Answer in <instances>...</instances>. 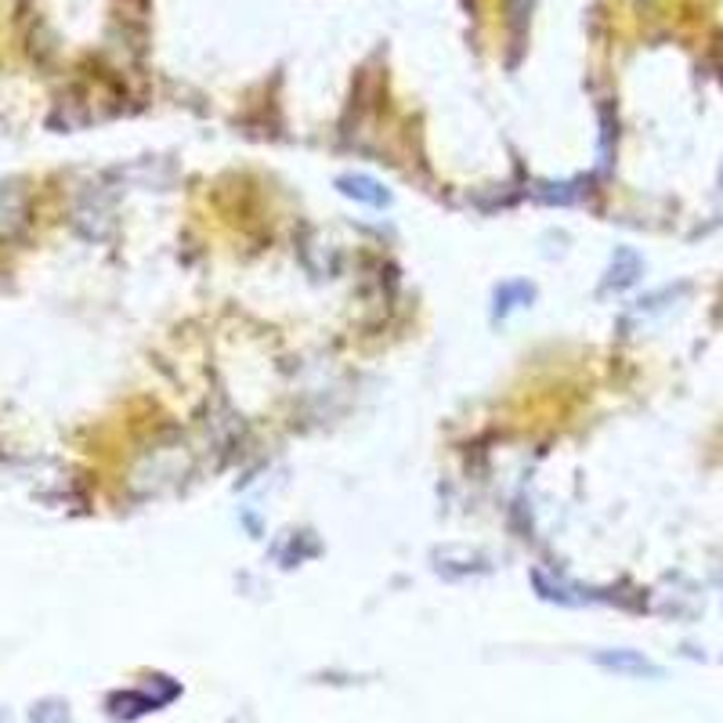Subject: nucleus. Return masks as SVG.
I'll return each mask as SVG.
<instances>
[{
	"label": "nucleus",
	"mask_w": 723,
	"mask_h": 723,
	"mask_svg": "<svg viewBox=\"0 0 723 723\" xmlns=\"http://www.w3.org/2000/svg\"><path fill=\"white\" fill-rule=\"evenodd\" d=\"M337 189L351 195V200H359V203H370V207H384L388 203V192L384 185H376L373 178H365V174H354V178H340L337 181Z\"/></svg>",
	"instance_id": "obj_1"
},
{
	"label": "nucleus",
	"mask_w": 723,
	"mask_h": 723,
	"mask_svg": "<svg viewBox=\"0 0 723 723\" xmlns=\"http://www.w3.org/2000/svg\"><path fill=\"white\" fill-rule=\"evenodd\" d=\"M601 665H607V670H615V673H633V676H659V665H651L647 659L641 655H633V651H604V655H598Z\"/></svg>",
	"instance_id": "obj_2"
},
{
	"label": "nucleus",
	"mask_w": 723,
	"mask_h": 723,
	"mask_svg": "<svg viewBox=\"0 0 723 723\" xmlns=\"http://www.w3.org/2000/svg\"><path fill=\"white\" fill-rule=\"evenodd\" d=\"M30 723H69V705L66 702H37L33 713H30Z\"/></svg>",
	"instance_id": "obj_3"
}]
</instances>
